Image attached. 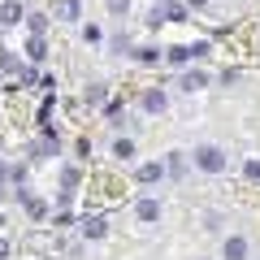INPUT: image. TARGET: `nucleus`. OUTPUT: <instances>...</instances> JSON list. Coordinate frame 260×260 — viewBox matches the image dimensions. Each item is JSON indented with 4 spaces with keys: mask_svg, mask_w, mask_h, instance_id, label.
<instances>
[{
    "mask_svg": "<svg viewBox=\"0 0 260 260\" xmlns=\"http://www.w3.org/2000/svg\"><path fill=\"white\" fill-rule=\"evenodd\" d=\"M18 18H26V13H22V5L5 0V5H0V26H18Z\"/></svg>",
    "mask_w": 260,
    "mask_h": 260,
    "instance_id": "nucleus-7",
    "label": "nucleus"
},
{
    "mask_svg": "<svg viewBox=\"0 0 260 260\" xmlns=\"http://www.w3.org/2000/svg\"><path fill=\"white\" fill-rule=\"evenodd\" d=\"M130 9V0H109V13H126Z\"/></svg>",
    "mask_w": 260,
    "mask_h": 260,
    "instance_id": "nucleus-23",
    "label": "nucleus"
},
{
    "mask_svg": "<svg viewBox=\"0 0 260 260\" xmlns=\"http://www.w3.org/2000/svg\"><path fill=\"white\" fill-rule=\"evenodd\" d=\"M135 217H139V221H156L160 204H156V200H139V204H135Z\"/></svg>",
    "mask_w": 260,
    "mask_h": 260,
    "instance_id": "nucleus-8",
    "label": "nucleus"
},
{
    "mask_svg": "<svg viewBox=\"0 0 260 260\" xmlns=\"http://www.w3.org/2000/svg\"><path fill=\"white\" fill-rule=\"evenodd\" d=\"M195 169H204V174H225V152L217 148V143H200V148L191 152Z\"/></svg>",
    "mask_w": 260,
    "mask_h": 260,
    "instance_id": "nucleus-1",
    "label": "nucleus"
},
{
    "mask_svg": "<svg viewBox=\"0 0 260 260\" xmlns=\"http://www.w3.org/2000/svg\"><path fill=\"white\" fill-rule=\"evenodd\" d=\"M143 109H148V113H165L169 109V95L160 91V87H156V91H143Z\"/></svg>",
    "mask_w": 260,
    "mask_h": 260,
    "instance_id": "nucleus-5",
    "label": "nucleus"
},
{
    "mask_svg": "<svg viewBox=\"0 0 260 260\" xmlns=\"http://www.w3.org/2000/svg\"><path fill=\"white\" fill-rule=\"evenodd\" d=\"M113 156H117V160H130V156H135V139H117V143H113Z\"/></svg>",
    "mask_w": 260,
    "mask_h": 260,
    "instance_id": "nucleus-16",
    "label": "nucleus"
},
{
    "mask_svg": "<svg viewBox=\"0 0 260 260\" xmlns=\"http://www.w3.org/2000/svg\"><path fill=\"white\" fill-rule=\"evenodd\" d=\"M26 18H30V35H44V30H48V18H44V13H26Z\"/></svg>",
    "mask_w": 260,
    "mask_h": 260,
    "instance_id": "nucleus-18",
    "label": "nucleus"
},
{
    "mask_svg": "<svg viewBox=\"0 0 260 260\" xmlns=\"http://www.w3.org/2000/svg\"><path fill=\"white\" fill-rule=\"evenodd\" d=\"M35 152H39V156H56V152H61V139H56V135H44Z\"/></svg>",
    "mask_w": 260,
    "mask_h": 260,
    "instance_id": "nucleus-14",
    "label": "nucleus"
},
{
    "mask_svg": "<svg viewBox=\"0 0 260 260\" xmlns=\"http://www.w3.org/2000/svg\"><path fill=\"white\" fill-rule=\"evenodd\" d=\"M130 56H135V61H139V65H156V61H160V56H165V52H160V48H152V44H143V48H135V52H130Z\"/></svg>",
    "mask_w": 260,
    "mask_h": 260,
    "instance_id": "nucleus-10",
    "label": "nucleus"
},
{
    "mask_svg": "<svg viewBox=\"0 0 260 260\" xmlns=\"http://www.w3.org/2000/svg\"><path fill=\"white\" fill-rule=\"evenodd\" d=\"M204 83H208L204 70H186V74H182V91H200Z\"/></svg>",
    "mask_w": 260,
    "mask_h": 260,
    "instance_id": "nucleus-11",
    "label": "nucleus"
},
{
    "mask_svg": "<svg viewBox=\"0 0 260 260\" xmlns=\"http://www.w3.org/2000/svg\"><path fill=\"white\" fill-rule=\"evenodd\" d=\"M87 104H109V87H104V83H91V87H87Z\"/></svg>",
    "mask_w": 260,
    "mask_h": 260,
    "instance_id": "nucleus-15",
    "label": "nucleus"
},
{
    "mask_svg": "<svg viewBox=\"0 0 260 260\" xmlns=\"http://www.w3.org/2000/svg\"><path fill=\"white\" fill-rule=\"evenodd\" d=\"M113 52H135V48H130L126 35H117V39H113Z\"/></svg>",
    "mask_w": 260,
    "mask_h": 260,
    "instance_id": "nucleus-21",
    "label": "nucleus"
},
{
    "mask_svg": "<svg viewBox=\"0 0 260 260\" xmlns=\"http://www.w3.org/2000/svg\"><path fill=\"white\" fill-rule=\"evenodd\" d=\"M221 256L225 260H247V239H243V234H230L225 247H221Z\"/></svg>",
    "mask_w": 260,
    "mask_h": 260,
    "instance_id": "nucleus-3",
    "label": "nucleus"
},
{
    "mask_svg": "<svg viewBox=\"0 0 260 260\" xmlns=\"http://www.w3.org/2000/svg\"><path fill=\"white\" fill-rule=\"evenodd\" d=\"M165 169H169V178H182V174H186V152H169Z\"/></svg>",
    "mask_w": 260,
    "mask_h": 260,
    "instance_id": "nucleus-12",
    "label": "nucleus"
},
{
    "mask_svg": "<svg viewBox=\"0 0 260 260\" xmlns=\"http://www.w3.org/2000/svg\"><path fill=\"white\" fill-rule=\"evenodd\" d=\"M204 52H208V44H178V48L165 52V61L169 65H186V61H200Z\"/></svg>",
    "mask_w": 260,
    "mask_h": 260,
    "instance_id": "nucleus-2",
    "label": "nucleus"
},
{
    "mask_svg": "<svg viewBox=\"0 0 260 260\" xmlns=\"http://www.w3.org/2000/svg\"><path fill=\"white\" fill-rule=\"evenodd\" d=\"M83 35H87V44H100V39H104V30H100V26H87Z\"/></svg>",
    "mask_w": 260,
    "mask_h": 260,
    "instance_id": "nucleus-22",
    "label": "nucleus"
},
{
    "mask_svg": "<svg viewBox=\"0 0 260 260\" xmlns=\"http://www.w3.org/2000/svg\"><path fill=\"white\" fill-rule=\"evenodd\" d=\"M22 204H26V213L35 217V221H39V217H48V204H44V200H35V195H26V191H22Z\"/></svg>",
    "mask_w": 260,
    "mask_h": 260,
    "instance_id": "nucleus-13",
    "label": "nucleus"
},
{
    "mask_svg": "<svg viewBox=\"0 0 260 260\" xmlns=\"http://www.w3.org/2000/svg\"><path fill=\"white\" fill-rule=\"evenodd\" d=\"M165 174H169V169H165V165H156V160H148V165L135 169V178H139V182H160Z\"/></svg>",
    "mask_w": 260,
    "mask_h": 260,
    "instance_id": "nucleus-4",
    "label": "nucleus"
},
{
    "mask_svg": "<svg viewBox=\"0 0 260 260\" xmlns=\"http://www.w3.org/2000/svg\"><path fill=\"white\" fill-rule=\"evenodd\" d=\"M83 234H87V239H104V234H109V221H104V217H87Z\"/></svg>",
    "mask_w": 260,
    "mask_h": 260,
    "instance_id": "nucleus-9",
    "label": "nucleus"
},
{
    "mask_svg": "<svg viewBox=\"0 0 260 260\" xmlns=\"http://www.w3.org/2000/svg\"><path fill=\"white\" fill-rule=\"evenodd\" d=\"M30 61H44V35H35V39H30Z\"/></svg>",
    "mask_w": 260,
    "mask_h": 260,
    "instance_id": "nucleus-19",
    "label": "nucleus"
},
{
    "mask_svg": "<svg viewBox=\"0 0 260 260\" xmlns=\"http://www.w3.org/2000/svg\"><path fill=\"white\" fill-rule=\"evenodd\" d=\"M78 178H83V174H78L74 165H65V169H61V186H70V191L78 186Z\"/></svg>",
    "mask_w": 260,
    "mask_h": 260,
    "instance_id": "nucleus-17",
    "label": "nucleus"
},
{
    "mask_svg": "<svg viewBox=\"0 0 260 260\" xmlns=\"http://www.w3.org/2000/svg\"><path fill=\"white\" fill-rule=\"evenodd\" d=\"M243 174H247L251 182H260V160H247V165H243Z\"/></svg>",
    "mask_w": 260,
    "mask_h": 260,
    "instance_id": "nucleus-20",
    "label": "nucleus"
},
{
    "mask_svg": "<svg viewBox=\"0 0 260 260\" xmlns=\"http://www.w3.org/2000/svg\"><path fill=\"white\" fill-rule=\"evenodd\" d=\"M56 18L61 22H78L83 18V5H78V0H56Z\"/></svg>",
    "mask_w": 260,
    "mask_h": 260,
    "instance_id": "nucleus-6",
    "label": "nucleus"
},
{
    "mask_svg": "<svg viewBox=\"0 0 260 260\" xmlns=\"http://www.w3.org/2000/svg\"><path fill=\"white\" fill-rule=\"evenodd\" d=\"M182 5H186V9H204L208 0H182Z\"/></svg>",
    "mask_w": 260,
    "mask_h": 260,
    "instance_id": "nucleus-24",
    "label": "nucleus"
}]
</instances>
